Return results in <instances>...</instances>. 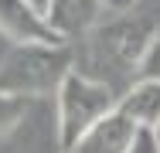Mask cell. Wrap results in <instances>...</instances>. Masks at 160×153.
Returning <instances> with one entry per match:
<instances>
[{"label":"cell","instance_id":"obj_12","mask_svg":"<svg viewBox=\"0 0 160 153\" xmlns=\"http://www.w3.org/2000/svg\"><path fill=\"white\" fill-rule=\"evenodd\" d=\"M28 3H31L34 10H38V14H44V10H48V3H51V0H28Z\"/></svg>","mask_w":160,"mask_h":153},{"label":"cell","instance_id":"obj_7","mask_svg":"<svg viewBox=\"0 0 160 153\" xmlns=\"http://www.w3.org/2000/svg\"><path fill=\"white\" fill-rule=\"evenodd\" d=\"M116 106L126 112L136 126H157L160 122V78H136L119 99Z\"/></svg>","mask_w":160,"mask_h":153},{"label":"cell","instance_id":"obj_11","mask_svg":"<svg viewBox=\"0 0 160 153\" xmlns=\"http://www.w3.org/2000/svg\"><path fill=\"white\" fill-rule=\"evenodd\" d=\"M102 3H106L109 10H116V14H119V10H133V7H136V0H102Z\"/></svg>","mask_w":160,"mask_h":153},{"label":"cell","instance_id":"obj_5","mask_svg":"<svg viewBox=\"0 0 160 153\" xmlns=\"http://www.w3.org/2000/svg\"><path fill=\"white\" fill-rule=\"evenodd\" d=\"M0 31L21 44V41H65L58 31L44 21V14H38L28 0H0Z\"/></svg>","mask_w":160,"mask_h":153},{"label":"cell","instance_id":"obj_2","mask_svg":"<svg viewBox=\"0 0 160 153\" xmlns=\"http://www.w3.org/2000/svg\"><path fill=\"white\" fill-rule=\"evenodd\" d=\"M58 143L62 150H72L75 140L102 119L109 109H116V92L109 89V82H99L92 75L72 68L58 85Z\"/></svg>","mask_w":160,"mask_h":153},{"label":"cell","instance_id":"obj_4","mask_svg":"<svg viewBox=\"0 0 160 153\" xmlns=\"http://www.w3.org/2000/svg\"><path fill=\"white\" fill-rule=\"evenodd\" d=\"M136 122L129 119L126 112L116 106V109H109L102 119H96L78 140H75V153H126L129 143H133V136H136Z\"/></svg>","mask_w":160,"mask_h":153},{"label":"cell","instance_id":"obj_9","mask_svg":"<svg viewBox=\"0 0 160 153\" xmlns=\"http://www.w3.org/2000/svg\"><path fill=\"white\" fill-rule=\"evenodd\" d=\"M140 78H160V24L153 31V37H150V44H147V55L140 61V72H136Z\"/></svg>","mask_w":160,"mask_h":153},{"label":"cell","instance_id":"obj_1","mask_svg":"<svg viewBox=\"0 0 160 153\" xmlns=\"http://www.w3.org/2000/svg\"><path fill=\"white\" fill-rule=\"evenodd\" d=\"M75 68V51L72 41H21L14 44L3 61H0V89L38 99V95H51L58 92L65 75Z\"/></svg>","mask_w":160,"mask_h":153},{"label":"cell","instance_id":"obj_13","mask_svg":"<svg viewBox=\"0 0 160 153\" xmlns=\"http://www.w3.org/2000/svg\"><path fill=\"white\" fill-rule=\"evenodd\" d=\"M153 133H157V140H160V122H157V126H153Z\"/></svg>","mask_w":160,"mask_h":153},{"label":"cell","instance_id":"obj_14","mask_svg":"<svg viewBox=\"0 0 160 153\" xmlns=\"http://www.w3.org/2000/svg\"><path fill=\"white\" fill-rule=\"evenodd\" d=\"M62 153H75V150H62Z\"/></svg>","mask_w":160,"mask_h":153},{"label":"cell","instance_id":"obj_3","mask_svg":"<svg viewBox=\"0 0 160 153\" xmlns=\"http://www.w3.org/2000/svg\"><path fill=\"white\" fill-rule=\"evenodd\" d=\"M157 24L150 17H133L129 10H119V17L112 21H99L89 31V44H92V61L96 65H109L112 72L126 75V72H140V61L147 55V44L153 37Z\"/></svg>","mask_w":160,"mask_h":153},{"label":"cell","instance_id":"obj_8","mask_svg":"<svg viewBox=\"0 0 160 153\" xmlns=\"http://www.w3.org/2000/svg\"><path fill=\"white\" fill-rule=\"evenodd\" d=\"M28 109H31V99L0 89V136L10 133L14 126H21V119L28 116Z\"/></svg>","mask_w":160,"mask_h":153},{"label":"cell","instance_id":"obj_10","mask_svg":"<svg viewBox=\"0 0 160 153\" xmlns=\"http://www.w3.org/2000/svg\"><path fill=\"white\" fill-rule=\"evenodd\" d=\"M126 153H160V140H157V133H153L150 126H140Z\"/></svg>","mask_w":160,"mask_h":153},{"label":"cell","instance_id":"obj_6","mask_svg":"<svg viewBox=\"0 0 160 153\" xmlns=\"http://www.w3.org/2000/svg\"><path fill=\"white\" fill-rule=\"evenodd\" d=\"M106 10L109 7L102 0H51L48 10H44V21L58 31L65 41H75V37H85L96 27L106 17Z\"/></svg>","mask_w":160,"mask_h":153}]
</instances>
